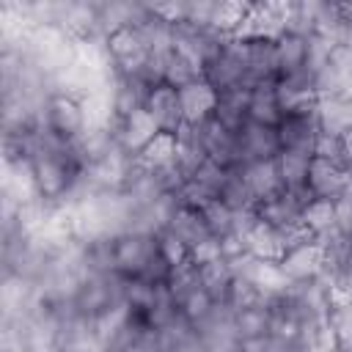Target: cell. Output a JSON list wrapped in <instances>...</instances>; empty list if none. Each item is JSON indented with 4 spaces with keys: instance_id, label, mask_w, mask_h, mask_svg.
Masks as SVG:
<instances>
[{
    "instance_id": "cell-20",
    "label": "cell",
    "mask_w": 352,
    "mask_h": 352,
    "mask_svg": "<svg viewBox=\"0 0 352 352\" xmlns=\"http://www.w3.org/2000/svg\"><path fill=\"white\" fill-rule=\"evenodd\" d=\"M248 99H250L248 88H234V91L217 94V104H214L212 118L220 121L226 129L239 132L248 124Z\"/></svg>"
},
{
    "instance_id": "cell-3",
    "label": "cell",
    "mask_w": 352,
    "mask_h": 352,
    "mask_svg": "<svg viewBox=\"0 0 352 352\" xmlns=\"http://www.w3.org/2000/svg\"><path fill=\"white\" fill-rule=\"evenodd\" d=\"M41 126L60 138V140H80L88 129H91V110H88V102L77 94H66V91H58L52 94L44 107H41Z\"/></svg>"
},
{
    "instance_id": "cell-15",
    "label": "cell",
    "mask_w": 352,
    "mask_h": 352,
    "mask_svg": "<svg viewBox=\"0 0 352 352\" xmlns=\"http://www.w3.org/2000/svg\"><path fill=\"white\" fill-rule=\"evenodd\" d=\"M201 135H204V146H206V157L223 168H236L239 162V143H236V132L226 129L220 121L206 118L201 121Z\"/></svg>"
},
{
    "instance_id": "cell-7",
    "label": "cell",
    "mask_w": 352,
    "mask_h": 352,
    "mask_svg": "<svg viewBox=\"0 0 352 352\" xmlns=\"http://www.w3.org/2000/svg\"><path fill=\"white\" fill-rule=\"evenodd\" d=\"M300 236H311L308 231H297V234H286L280 228H272L267 223H261L258 217L253 220V226L245 231L242 236V250L258 261H280L283 253L292 248V242H297Z\"/></svg>"
},
{
    "instance_id": "cell-19",
    "label": "cell",
    "mask_w": 352,
    "mask_h": 352,
    "mask_svg": "<svg viewBox=\"0 0 352 352\" xmlns=\"http://www.w3.org/2000/svg\"><path fill=\"white\" fill-rule=\"evenodd\" d=\"M173 300H176V305H179V314H182L192 327H198L204 319H209V316L217 311L214 297L201 286V280H195V283H190L187 289H182L179 294H173Z\"/></svg>"
},
{
    "instance_id": "cell-21",
    "label": "cell",
    "mask_w": 352,
    "mask_h": 352,
    "mask_svg": "<svg viewBox=\"0 0 352 352\" xmlns=\"http://www.w3.org/2000/svg\"><path fill=\"white\" fill-rule=\"evenodd\" d=\"M138 165L151 170V173H170L179 170V148H176V138L173 135H160L157 140H151L140 154H138Z\"/></svg>"
},
{
    "instance_id": "cell-9",
    "label": "cell",
    "mask_w": 352,
    "mask_h": 352,
    "mask_svg": "<svg viewBox=\"0 0 352 352\" xmlns=\"http://www.w3.org/2000/svg\"><path fill=\"white\" fill-rule=\"evenodd\" d=\"M278 129V140H280V151H300V154H311L316 148L319 140V118L316 110L308 113H289L280 118Z\"/></svg>"
},
{
    "instance_id": "cell-33",
    "label": "cell",
    "mask_w": 352,
    "mask_h": 352,
    "mask_svg": "<svg viewBox=\"0 0 352 352\" xmlns=\"http://www.w3.org/2000/svg\"><path fill=\"white\" fill-rule=\"evenodd\" d=\"M349 173H352V165H349Z\"/></svg>"
},
{
    "instance_id": "cell-32",
    "label": "cell",
    "mask_w": 352,
    "mask_h": 352,
    "mask_svg": "<svg viewBox=\"0 0 352 352\" xmlns=\"http://www.w3.org/2000/svg\"><path fill=\"white\" fill-rule=\"evenodd\" d=\"M165 352H206V346L201 344V338H198V336H190V338H184V341L173 344V346H170V349H165Z\"/></svg>"
},
{
    "instance_id": "cell-2",
    "label": "cell",
    "mask_w": 352,
    "mask_h": 352,
    "mask_svg": "<svg viewBox=\"0 0 352 352\" xmlns=\"http://www.w3.org/2000/svg\"><path fill=\"white\" fill-rule=\"evenodd\" d=\"M124 280L116 272H85L74 297H72V311L74 316H82L88 322H96L107 316L110 311L124 305Z\"/></svg>"
},
{
    "instance_id": "cell-31",
    "label": "cell",
    "mask_w": 352,
    "mask_h": 352,
    "mask_svg": "<svg viewBox=\"0 0 352 352\" xmlns=\"http://www.w3.org/2000/svg\"><path fill=\"white\" fill-rule=\"evenodd\" d=\"M336 231L344 236L352 234V190L336 201Z\"/></svg>"
},
{
    "instance_id": "cell-26",
    "label": "cell",
    "mask_w": 352,
    "mask_h": 352,
    "mask_svg": "<svg viewBox=\"0 0 352 352\" xmlns=\"http://www.w3.org/2000/svg\"><path fill=\"white\" fill-rule=\"evenodd\" d=\"M311 160H314L311 154H300V151H280L275 157L278 173H280V182H283V190H305Z\"/></svg>"
},
{
    "instance_id": "cell-8",
    "label": "cell",
    "mask_w": 352,
    "mask_h": 352,
    "mask_svg": "<svg viewBox=\"0 0 352 352\" xmlns=\"http://www.w3.org/2000/svg\"><path fill=\"white\" fill-rule=\"evenodd\" d=\"M305 187H308V192H311L314 201H330V204H336L338 198H344L352 190V173L346 168L336 165V162H327V160L314 157Z\"/></svg>"
},
{
    "instance_id": "cell-25",
    "label": "cell",
    "mask_w": 352,
    "mask_h": 352,
    "mask_svg": "<svg viewBox=\"0 0 352 352\" xmlns=\"http://www.w3.org/2000/svg\"><path fill=\"white\" fill-rule=\"evenodd\" d=\"M234 327L239 333V341H253V338L270 336V308H267V302H256V305L234 311Z\"/></svg>"
},
{
    "instance_id": "cell-17",
    "label": "cell",
    "mask_w": 352,
    "mask_h": 352,
    "mask_svg": "<svg viewBox=\"0 0 352 352\" xmlns=\"http://www.w3.org/2000/svg\"><path fill=\"white\" fill-rule=\"evenodd\" d=\"M179 96H182V107H184V121L201 124V121L212 118L214 104H217V91L204 77L190 82V85H184L179 91Z\"/></svg>"
},
{
    "instance_id": "cell-27",
    "label": "cell",
    "mask_w": 352,
    "mask_h": 352,
    "mask_svg": "<svg viewBox=\"0 0 352 352\" xmlns=\"http://www.w3.org/2000/svg\"><path fill=\"white\" fill-rule=\"evenodd\" d=\"M198 280L201 286L214 297L217 305H223L231 283H234V267H231V258H220L214 264H206V267H198Z\"/></svg>"
},
{
    "instance_id": "cell-24",
    "label": "cell",
    "mask_w": 352,
    "mask_h": 352,
    "mask_svg": "<svg viewBox=\"0 0 352 352\" xmlns=\"http://www.w3.org/2000/svg\"><path fill=\"white\" fill-rule=\"evenodd\" d=\"M242 176H245V182H248L256 204L264 201V198H270V195H275L278 190H283V182H280V173H278V162L275 160L248 162V165H242Z\"/></svg>"
},
{
    "instance_id": "cell-16",
    "label": "cell",
    "mask_w": 352,
    "mask_h": 352,
    "mask_svg": "<svg viewBox=\"0 0 352 352\" xmlns=\"http://www.w3.org/2000/svg\"><path fill=\"white\" fill-rule=\"evenodd\" d=\"M319 129L341 138H352V96L349 94H324L316 104Z\"/></svg>"
},
{
    "instance_id": "cell-22",
    "label": "cell",
    "mask_w": 352,
    "mask_h": 352,
    "mask_svg": "<svg viewBox=\"0 0 352 352\" xmlns=\"http://www.w3.org/2000/svg\"><path fill=\"white\" fill-rule=\"evenodd\" d=\"M308 38L302 36H294V33H280L275 38V52H278V72L280 77H289V74H297L302 69H311L308 66ZM278 77V80H280Z\"/></svg>"
},
{
    "instance_id": "cell-11",
    "label": "cell",
    "mask_w": 352,
    "mask_h": 352,
    "mask_svg": "<svg viewBox=\"0 0 352 352\" xmlns=\"http://www.w3.org/2000/svg\"><path fill=\"white\" fill-rule=\"evenodd\" d=\"M195 336L201 338L206 352H239L242 346L239 333L234 327V314L223 305H217V311L195 327Z\"/></svg>"
},
{
    "instance_id": "cell-6",
    "label": "cell",
    "mask_w": 352,
    "mask_h": 352,
    "mask_svg": "<svg viewBox=\"0 0 352 352\" xmlns=\"http://www.w3.org/2000/svg\"><path fill=\"white\" fill-rule=\"evenodd\" d=\"M278 267H280V272L286 275L289 283H305V280L324 278V253H322V245L314 236H300L283 253V258L278 261Z\"/></svg>"
},
{
    "instance_id": "cell-4",
    "label": "cell",
    "mask_w": 352,
    "mask_h": 352,
    "mask_svg": "<svg viewBox=\"0 0 352 352\" xmlns=\"http://www.w3.org/2000/svg\"><path fill=\"white\" fill-rule=\"evenodd\" d=\"M204 80L217 94L234 91V88H248V60H245V38L242 36H226L220 41V47L204 63Z\"/></svg>"
},
{
    "instance_id": "cell-14",
    "label": "cell",
    "mask_w": 352,
    "mask_h": 352,
    "mask_svg": "<svg viewBox=\"0 0 352 352\" xmlns=\"http://www.w3.org/2000/svg\"><path fill=\"white\" fill-rule=\"evenodd\" d=\"M113 132H116V140L121 143V148L129 151L132 157H138L151 140H157L162 135L146 110H138L124 121H113Z\"/></svg>"
},
{
    "instance_id": "cell-29",
    "label": "cell",
    "mask_w": 352,
    "mask_h": 352,
    "mask_svg": "<svg viewBox=\"0 0 352 352\" xmlns=\"http://www.w3.org/2000/svg\"><path fill=\"white\" fill-rule=\"evenodd\" d=\"M201 77H204L201 69H198L192 60H187L184 55H179L176 50L168 55V60H165V72H162V82H165V85L182 91L184 85H190V82H195V80H201Z\"/></svg>"
},
{
    "instance_id": "cell-12",
    "label": "cell",
    "mask_w": 352,
    "mask_h": 352,
    "mask_svg": "<svg viewBox=\"0 0 352 352\" xmlns=\"http://www.w3.org/2000/svg\"><path fill=\"white\" fill-rule=\"evenodd\" d=\"M151 118H154V124L160 126V132L162 135H176L182 126H184V107H182V96H179V91L176 88H170V85H157L151 94H148V99H146V107H143Z\"/></svg>"
},
{
    "instance_id": "cell-5",
    "label": "cell",
    "mask_w": 352,
    "mask_h": 352,
    "mask_svg": "<svg viewBox=\"0 0 352 352\" xmlns=\"http://www.w3.org/2000/svg\"><path fill=\"white\" fill-rule=\"evenodd\" d=\"M311 192L308 187L305 190H278L275 195L258 201L253 206L256 217L272 228H280L286 234H297V231H305L302 228V212L305 206L311 204Z\"/></svg>"
},
{
    "instance_id": "cell-18",
    "label": "cell",
    "mask_w": 352,
    "mask_h": 352,
    "mask_svg": "<svg viewBox=\"0 0 352 352\" xmlns=\"http://www.w3.org/2000/svg\"><path fill=\"white\" fill-rule=\"evenodd\" d=\"M165 228L187 248V253H190V248H195L198 242H204L206 236H212L209 228H206V220H204L201 209H192V206H179Z\"/></svg>"
},
{
    "instance_id": "cell-1",
    "label": "cell",
    "mask_w": 352,
    "mask_h": 352,
    "mask_svg": "<svg viewBox=\"0 0 352 352\" xmlns=\"http://www.w3.org/2000/svg\"><path fill=\"white\" fill-rule=\"evenodd\" d=\"M113 272L121 278H143L151 283H168L173 264L160 253L157 236L143 231H124L110 239Z\"/></svg>"
},
{
    "instance_id": "cell-23",
    "label": "cell",
    "mask_w": 352,
    "mask_h": 352,
    "mask_svg": "<svg viewBox=\"0 0 352 352\" xmlns=\"http://www.w3.org/2000/svg\"><path fill=\"white\" fill-rule=\"evenodd\" d=\"M283 118L278 94H275V82L267 85H256L250 88V99H248V121L264 124V126H278Z\"/></svg>"
},
{
    "instance_id": "cell-28",
    "label": "cell",
    "mask_w": 352,
    "mask_h": 352,
    "mask_svg": "<svg viewBox=\"0 0 352 352\" xmlns=\"http://www.w3.org/2000/svg\"><path fill=\"white\" fill-rule=\"evenodd\" d=\"M302 228L314 239H324L336 234V204L330 201H311L302 212Z\"/></svg>"
},
{
    "instance_id": "cell-30",
    "label": "cell",
    "mask_w": 352,
    "mask_h": 352,
    "mask_svg": "<svg viewBox=\"0 0 352 352\" xmlns=\"http://www.w3.org/2000/svg\"><path fill=\"white\" fill-rule=\"evenodd\" d=\"M220 258H228V256H226L223 242L214 239V236H206L204 242H198V245L190 248V253H187V261H190L192 267H206V264H214V261H220Z\"/></svg>"
},
{
    "instance_id": "cell-13",
    "label": "cell",
    "mask_w": 352,
    "mask_h": 352,
    "mask_svg": "<svg viewBox=\"0 0 352 352\" xmlns=\"http://www.w3.org/2000/svg\"><path fill=\"white\" fill-rule=\"evenodd\" d=\"M245 60H248V88L278 82V52L275 38H245Z\"/></svg>"
},
{
    "instance_id": "cell-10",
    "label": "cell",
    "mask_w": 352,
    "mask_h": 352,
    "mask_svg": "<svg viewBox=\"0 0 352 352\" xmlns=\"http://www.w3.org/2000/svg\"><path fill=\"white\" fill-rule=\"evenodd\" d=\"M236 143H239V162H264V160H275L280 154V140H278V129L275 126H264L256 121H248L239 132H236Z\"/></svg>"
}]
</instances>
